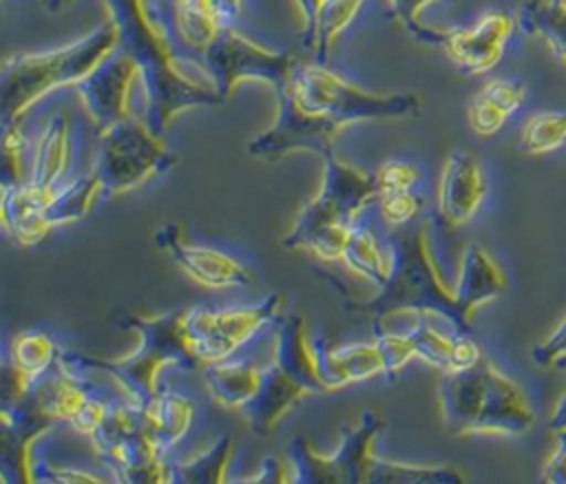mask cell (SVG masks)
<instances>
[{
    "label": "cell",
    "instance_id": "cell-1",
    "mask_svg": "<svg viewBox=\"0 0 566 484\" xmlns=\"http://www.w3.org/2000/svg\"><path fill=\"white\" fill-rule=\"evenodd\" d=\"M104 7L117 29V46L139 66L144 91L142 117L157 135H164L181 111L223 104L206 77L197 80L181 69V57L166 27L146 7V0H104Z\"/></svg>",
    "mask_w": 566,
    "mask_h": 484
},
{
    "label": "cell",
    "instance_id": "cell-2",
    "mask_svg": "<svg viewBox=\"0 0 566 484\" xmlns=\"http://www.w3.org/2000/svg\"><path fill=\"white\" fill-rule=\"evenodd\" d=\"M391 267L387 281L369 298H347L345 307L367 316L374 325L398 314H431L471 334V320L460 309L453 283H447L429 243V230L416 223L396 228L387 239Z\"/></svg>",
    "mask_w": 566,
    "mask_h": 484
},
{
    "label": "cell",
    "instance_id": "cell-3",
    "mask_svg": "<svg viewBox=\"0 0 566 484\" xmlns=\"http://www.w3.org/2000/svg\"><path fill=\"white\" fill-rule=\"evenodd\" d=\"M438 411L451 435L517 438L535 424L526 391L486 356L464 369L440 371Z\"/></svg>",
    "mask_w": 566,
    "mask_h": 484
},
{
    "label": "cell",
    "instance_id": "cell-4",
    "mask_svg": "<svg viewBox=\"0 0 566 484\" xmlns=\"http://www.w3.org/2000/svg\"><path fill=\"white\" fill-rule=\"evenodd\" d=\"M122 325L137 334V347L130 354L111 358L93 351L60 349V358L86 371L108 373L137 407H144L161 389L159 371L164 367H201L188 343L181 309L153 316L126 314L122 316Z\"/></svg>",
    "mask_w": 566,
    "mask_h": 484
},
{
    "label": "cell",
    "instance_id": "cell-5",
    "mask_svg": "<svg viewBox=\"0 0 566 484\" xmlns=\"http://www.w3.org/2000/svg\"><path fill=\"white\" fill-rule=\"evenodd\" d=\"M378 199L376 175L345 164L334 152L323 157L321 190L301 208L281 245L305 250L323 261H340L360 210Z\"/></svg>",
    "mask_w": 566,
    "mask_h": 484
},
{
    "label": "cell",
    "instance_id": "cell-6",
    "mask_svg": "<svg viewBox=\"0 0 566 484\" xmlns=\"http://www.w3.org/2000/svg\"><path fill=\"white\" fill-rule=\"evenodd\" d=\"M119 44L111 20L95 27L82 40L44 51L18 53L4 60L0 75V124L22 122L24 113L57 86H75Z\"/></svg>",
    "mask_w": 566,
    "mask_h": 484
},
{
    "label": "cell",
    "instance_id": "cell-7",
    "mask_svg": "<svg viewBox=\"0 0 566 484\" xmlns=\"http://www.w3.org/2000/svg\"><path fill=\"white\" fill-rule=\"evenodd\" d=\"M296 102L343 128L356 122L402 119L420 113L416 93H371L336 75L321 62H298L285 84Z\"/></svg>",
    "mask_w": 566,
    "mask_h": 484
},
{
    "label": "cell",
    "instance_id": "cell-8",
    "mask_svg": "<svg viewBox=\"0 0 566 484\" xmlns=\"http://www.w3.org/2000/svg\"><path fill=\"white\" fill-rule=\"evenodd\" d=\"M175 161L164 135H157L142 115H133L102 133L91 172L102 186V197L111 199L168 172Z\"/></svg>",
    "mask_w": 566,
    "mask_h": 484
},
{
    "label": "cell",
    "instance_id": "cell-9",
    "mask_svg": "<svg viewBox=\"0 0 566 484\" xmlns=\"http://www.w3.org/2000/svg\"><path fill=\"white\" fill-rule=\"evenodd\" d=\"M192 62L203 71V77L217 88L223 102H228L234 88L245 80L265 82L276 93L290 82L298 64L290 51L265 49L234 31V27L219 31L192 55Z\"/></svg>",
    "mask_w": 566,
    "mask_h": 484
},
{
    "label": "cell",
    "instance_id": "cell-10",
    "mask_svg": "<svg viewBox=\"0 0 566 484\" xmlns=\"http://www.w3.org/2000/svg\"><path fill=\"white\" fill-rule=\"evenodd\" d=\"M281 312L283 296L272 292L254 305L184 309V327L192 354L206 367L232 358L261 329L270 327Z\"/></svg>",
    "mask_w": 566,
    "mask_h": 484
},
{
    "label": "cell",
    "instance_id": "cell-11",
    "mask_svg": "<svg viewBox=\"0 0 566 484\" xmlns=\"http://www.w3.org/2000/svg\"><path fill=\"white\" fill-rule=\"evenodd\" d=\"M88 438L113 480L168 482L170 464L150 444L144 431L142 409L128 398L111 402L106 418Z\"/></svg>",
    "mask_w": 566,
    "mask_h": 484
},
{
    "label": "cell",
    "instance_id": "cell-12",
    "mask_svg": "<svg viewBox=\"0 0 566 484\" xmlns=\"http://www.w3.org/2000/svg\"><path fill=\"white\" fill-rule=\"evenodd\" d=\"M385 429V420L374 411H363L358 422L343 431L334 453H318L316 446L296 435L287 449L290 482L307 484H358L367 482L371 460L376 455L374 440Z\"/></svg>",
    "mask_w": 566,
    "mask_h": 484
},
{
    "label": "cell",
    "instance_id": "cell-13",
    "mask_svg": "<svg viewBox=\"0 0 566 484\" xmlns=\"http://www.w3.org/2000/svg\"><path fill=\"white\" fill-rule=\"evenodd\" d=\"M340 128V124L303 108L292 91L283 86L276 91V115L272 126L252 137L245 144V150L250 157L265 161H276L296 150H307L323 159L334 152V139Z\"/></svg>",
    "mask_w": 566,
    "mask_h": 484
},
{
    "label": "cell",
    "instance_id": "cell-14",
    "mask_svg": "<svg viewBox=\"0 0 566 484\" xmlns=\"http://www.w3.org/2000/svg\"><path fill=\"white\" fill-rule=\"evenodd\" d=\"M27 396H31L55 422H66L84 435H91L102 424L111 404L86 378V369L69 365L60 356Z\"/></svg>",
    "mask_w": 566,
    "mask_h": 484
},
{
    "label": "cell",
    "instance_id": "cell-15",
    "mask_svg": "<svg viewBox=\"0 0 566 484\" xmlns=\"http://www.w3.org/2000/svg\"><path fill=\"white\" fill-rule=\"evenodd\" d=\"M515 29L517 18L513 13L493 9L480 15L471 27L433 29L431 44L440 46L462 73L482 75L500 64Z\"/></svg>",
    "mask_w": 566,
    "mask_h": 484
},
{
    "label": "cell",
    "instance_id": "cell-16",
    "mask_svg": "<svg viewBox=\"0 0 566 484\" xmlns=\"http://www.w3.org/2000/svg\"><path fill=\"white\" fill-rule=\"evenodd\" d=\"M137 80L139 66L117 46L73 86L99 135L135 115L130 108V93Z\"/></svg>",
    "mask_w": 566,
    "mask_h": 484
},
{
    "label": "cell",
    "instance_id": "cell-17",
    "mask_svg": "<svg viewBox=\"0 0 566 484\" xmlns=\"http://www.w3.org/2000/svg\"><path fill=\"white\" fill-rule=\"evenodd\" d=\"M153 241L199 285L210 290L239 287L254 281L252 270L232 254L190 241L181 221H168L159 225Z\"/></svg>",
    "mask_w": 566,
    "mask_h": 484
},
{
    "label": "cell",
    "instance_id": "cell-18",
    "mask_svg": "<svg viewBox=\"0 0 566 484\" xmlns=\"http://www.w3.org/2000/svg\"><path fill=\"white\" fill-rule=\"evenodd\" d=\"M0 422L2 480L33 482V444L53 429L55 420L31 396H24L20 400H2Z\"/></svg>",
    "mask_w": 566,
    "mask_h": 484
},
{
    "label": "cell",
    "instance_id": "cell-19",
    "mask_svg": "<svg viewBox=\"0 0 566 484\" xmlns=\"http://www.w3.org/2000/svg\"><path fill=\"white\" fill-rule=\"evenodd\" d=\"M486 199L482 161L467 150H451L438 183V217L451 228L467 225Z\"/></svg>",
    "mask_w": 566,
    "mask_h": 484
},
{
    "label": "cell",
    "instance_id": "cell-20",
    "mask_svg": "<svg viewBox=\"0 0 566 484\" xmlns=\"http://www.w3.org/2000/svg\"><path fill=\"white\" fill-rule=\"evenodd\" d=\"M243 0H168L170 24H164L179 57L197 55L219 31L234 27Z\"/></svg>",
    "mask_w": 566,
    "mask_h": 484
},
{
    "label": "cell",
    "instance_id": "cell-21",
    "mask_svg": "<svg viewBox=\"0 0 566 484\" xmlns=\"http://www.w3.org/2000/svg\"><path fill=\"white\" fill-rule=\"evenodd\" d=\"M314 349L325 393L338 391L347 385L365 382L376 376L389 378L387 358L376 338L334 347L323 338L314 336Z\"/></svg>",
    "mask_w": 566,
    "mask_h": 484
},
{
    "label": "cell",
    "instance_id": "cell-22",
    "mask_svg": "<svg viewBox=\"0 0 566 484\" xmlns=\"http://www.w3.org/2000/svg\"><path fill=\"white\" fill-rule=\"evenodd\" d=\"M60 349L42 329L18 332L7 349L2 367V400L24 398L33 385L57 362Z\"/></svg>",
    "mask_w": 566,
    "mask_h": 484
},
{
    "label": "cell",
    "instance_id": "cell-23",
    "mask_svg": "<svg viewBox=\"0 0 566 484\" xmlns=\"http://www.w3.org/2000/svg\"><path fill=\"white\" fill-rule=\"evenodd\" d=\"M274 329V354L272 360L298 380L312 396H323L325 387L318 373L314 336L310 334L305 318L298 312H287L272 323Z\"/></svg>",
    "mask_w": 566,
    "mask_h": 484
},
{
    "label": "cell",
    "instance_id": "cell-24",
    "mask_svg": "<svg viewBox=\"0 0 566 484\" xmlns=\"http://www.w3.org/2000/svg\"><path fill=\"white\" fill-rule=\"evenodd\" d=\"M312 393L283 371L274 360L263 367V380L252 402L241 411V418L256 435H270L279 422Z\"/></svg>",
    "mask_w": 566,
    "mask_h": 484
},
{
    "label": "cell",
    "instance_id": "cell-25",
    "mask_svg": "<svg viewBox=\"0 0 566 484\" xmlns=\"http://www.w3.org/2000/svg\"><path fill=\"white\" fill-rule=\"evenodd\" d=\"M506 287V274L493 254L480 243L467 245L460 259L458 276L453 281V290L464 316L473 320V314L482 305L504 296Z\"/></svg>",
    "mask_w": 566,
    "mask_h": 484
},
{
    "label": "cell",
    "instance_id": "cell-26",
    "mask_svg": "<svg viewBox=\"0 0 566 484\" xmlns=\"http://www.w3.org/2000/svg\"><path fill=\"white\" fill-rule=\"evenodd\" d=\"M142 409L144 431L155 446V451L164 457L184 440L188 433L192 418H195V404L184 393L161 387Z\"/></svg>",
    "mask_w": 566,
    "mask_h": 484
},
{
    "label": "cell",
    "instance_id": "cell-27",
    "mask_svg": "<svg viewBox=\"0 0 566 484\" xmlns=\"http://www.w3.org/2000/svg\"><path fill=\"white\" fill-rule=\"evenodd\" d=\"M71 161V122L64 113L53 115L42 128L40 137L33 144L29 186L40 192L53 194L69 170Z\"/></svg>",
    "mask_w": 566,
    "mask_h": 484
},
{
    "label": "cell",
    "instance_id": "cell-28",
    "mask_svg": "<svg viewBox=\"0 0 566 484\" xmlns=\"http://www.w3.org/2000/svg\"><path fill=\"white\" fill-rule=\"evenodd\" d=\"M51 197L29 183L2 186V228L18 245H38L53 230L44 219Z\"/></svg>",
    "mask_w": 566,
    "mask_h": 484
},
{
    "label": "cell",
    "instance_id": "cell-29",
    "mask_svg": "<svg viewBox=\"0 0 566 484\" xmlns=\"http://www.w3.org/2000/svg\"><path fill=\"white\" fill-rule=\"evenodd\" d=\"M526 102V86L520 80H489L469 102L467 119L473 133L491 137L504 128L509 117Z\"/></svg>",
    "mask_w": 566,
    "mask_h": 484
},
{
    "label": "cell",
    "instance_id": "cell-30",
    "mask_svg": "<svg viewBox=\"0 0 566 484\" xmlns=\"http://www.w3.org/2000/svg\"><path fill=\"white\" fill-rule=\"evenodd\" d=\"M263 367L265 365H256L248 358H234V356L214 365H206L203 367L206 389L219 404L241 413L252 402V398L261 387Z\"/></svg>",
    "mask_w": 566,
    "mask_h": 484
},
{
    "label": "cell",
    "instance_id": "cell-31",
    "mask_svg": "<svg viewBox=\"0 0 566 484\" xmlns=\"http://www.w3.org/2000/svg\"><path fill=\"white\" fill-rule=\"evenodd\" d=\"M340 261L347 265L349 272L380 287L387 281L389 267H391L389 241L387 239L382 241L369 225H365L363 221H356L349 230Z\"/></svg>",
    "mask_w": 566,
    "mask_h": 484
},
{
    "label": "cell",
    "instance_id": "cell-32",
    "mask_svg": "<svg viewBox=\"0 0 566 484\" xmlns=\"http://www.w3.org/2000/svg\"><path fill=\"white\" fill-rule=\"evenodd\" d=\"M515 18L526 35L544 40L566 62V0H526Z\"/></svg>",
    "mask_w": 566,
    "mask_h": 484
},
{
    "label": "cell",
    "instance_id": "cell-33",
    "mask_svg": "<svg viewBox=\"0 0 566 484\" xmlns=\"http://www.w3.org/2000/svg\"><path fill=\"white\" fill-rule=\"evenodd\" d=\"M234 455V438L223 433L212 442L208 449L197 453L195 457L170 464L168 469V482H181V484H214L230 480L228 469Z\"/></svg>",
    "mask_w": 566,
    "mask_h": 484
},
{
    "label": "cell",
    "instance_id": "cell-34",
    "mask_svg": "<svg viewBox=\"0 0 566 484\" xmlns=\"http://www.w3.org/2000/svg\"><path fill=\"white\" fill-rule=\"evenodd\" d=\"M467 475L447 464H411L374 455L367 482L374 484H460Z\"/></svg>",
    "mask_w": 566,
    "mask_h": 484
},
{
    "label": "cell",
    "instance_id": "cell-35",
    "mask_svg": "<svg viewBox=\"0 0 566 484\" xmlns=\"http://www.w3.org/2000/svg\"><path fill=\"white\" fill-rule=\"evenodd\" d=\"M102 197V186L93 172L60 186L44 208V219L51 228L84 219Z\"/></svg>",
    "mask_w": 566,
    "mask_h": 484
},
{
    "label": "cell",
    "instance_id": "cell-36",
    "mask_svg": "<svg viewBox=\"0 0 566 484\" xmlns=\"http://www.w3.org/2000/svg\"><path fill=\"white\" fill-rule=\"evenodd\" d=\"M566 146V111H539L520 130L524 155H548Z\"/></svg>",
    "mask_w": 566,
    "mask_h": 484
},
{
    "label": "cell",
    "instance_id": "cell-37",
    "mask_svg": "<svg viewBox=\"0 0 566 484\" xmlns=\"http://www.w3.org/2000/svg\"><path fill=\"white\" fill-rule=\"evenodd\" d=\"M33 144L24 137L20 122L2 128V186H22L29 181Z\"/></svg>",
    "mask_w": 566,
    "mask_h": 484
},
{
    "label": "cell",
    "instance_id": "cell-38",
    "mask_svg": "<svg viewBox=\"0 0 566 484\" xmlns=\"http://www.w3.org/2000/svg\"><path fill=\"white\" fill-rule=\"evenodd\" d=\"M365 0H325L318 22V40H316V62L325 64L332 42L352 24L354 15L363 7Z\"/></svg>",
    "mask_w": 566,
    "mask_h": 484
},
{
    "label": "cell",
    "instance_id": "cell-39",
    "mask_svg": "<svg viewBox=\"0 0 566 484\" xmlns=\"http://www.w3.org/2000/svg\"><path fill=\"white\" fill-rule=\"evenodd\" d=\"M376 201L380 206L382 219L394 228L416 223L418 219H422V212H424V199L418 192V188L416 190L387 192V194H380Z\"/></svg>",
    "mask_w": 566,
    "mask_h": 484
},
{
    "label": "cell",
    "instance_id": "cell-40",
    "mask_svg": "<svg viewBox=\"0 0 566 484\" xmlns=\"http://www.w3.org/2000/svg\"><path fill=\"white\" fill-rule=\"evenodd\" d=\"M376 183H378V197L387 192H400V190H416L420 183V168L407 161H385L376 170Z\"/></svg>",
    "mask_w": 566,
    "mask_h": 484
},
{
    "label": "cell",
    "instance_id": "cell-41",
    "mask_svg": "<svg viewBox=\"0 0 566 484\" xmlns=\"http://www.w3.org/2000/svg\"><path fill=\"white\" fill-rule=\"evenodd\" d=\"M433 2H451V0H389L391 15L407 29L409 35H413L418 42H424V44H431L433 27H427L420 22V11Z\"/></svg>",
    "mask_w": 566,
    "mask_h": 484
},
{
    "label": "cell",
    "instance_id": "cell-42",
    "mask_svg": "<svg viewBox=\"0 0 566 484\" xmlns=\"http://www.w3.org/2000/svg\"><path fill=\"white\" fill-rule=\"evenodd\" d=\"M531 360L539 367H562L566 362V318L531 349Z\"/></svg>",
    "mask_w": 566,
    "mask_h": 484
},
{
    "label": "cell",
    "instance_id": "cell-43",
    "mask_svg": "<svg viewBox=\"0 0 566 484\" xmlns=\"http://www.w3.org/2000/svg\"><path fill=\"white\" fill-rule=\"evenodd\" d=\"M298 9L303 13V49L316 51V40H318V22H321V11L325 0H296Z\"/></svg>",
    "mask_w": 566,
    "mask_h": 484
},
{
    "label": "cell",
    "instance_id": "cell-44",
    "mask_svg": "<svg viewBox=\"0 0 566 484\" xmlns=\"http://www.w3.org/2000/svg\"><path fill=\"white\" fill-rule=\"evenodd\" d=\"M542 480L548 484H566V429L557 431V442L544 464Z\"/></svg>",
    "mask_w": 566,
    "mask_h": 484
},
{
    "label": "cell",
    "instance_id": "cell-45",
    "mask_svg": "<svg viewBox=\"0 0 566 484\" xmlns=\"http://www.w3.org/2000/svg\"><path fill=\"white\" fill-rule=\"evenodd\" d=\"M243 482H290V464L287 457L281 460L276 455H265L259 464V473L241 477Z\"/></svg>",
    "mask_w": 566,
    "mask_h": 484
},
{
    "label": "cell",
    "instance_id": "cell-46",
    "mask_svg": "<svg viewBox=\"0 0 566 484\" xmlns=\"http://www.w3.org/2000/svg\"><path fill=\"white\" fill-rule=\"evenodd\" d=\"M551 429L557 433V431H564L566 429V391L562 393V398L557 400L553 413H551Z\"/></svg>",
    "mask_w": 566,
    "mask_h": 484
},
{
    "label": "cell",
    "instance_id": "cell-47",
    "mask_svg": "<svg viewBox=\"0 0 566 484\" xmlns=\"http://www.w3.org/2000/svg\"><path fill=\"white\" fill-rule=\"evenodd\" d=\"M69 2H71V0H42L44 9H46L49 13H60L62 9H66Z\"/></svg>",
    "mask_w": 566,
    "mask_h": 484
},
{
    "label": "cell",
    "instance_id": "cell-48",
    "mask_svg": "<svg viewBox=\"0 0 566 484\" xmlns=\"http://www.w3.org/2000/svg\"><path fill=\"white\" fill-rule=\"evenodd\" d=\"M562 367H564V369H566V362H564V365H562Z\"/></svg>",
    "mask_w": 566,
    "mask_h": 484
}]
</instances>
